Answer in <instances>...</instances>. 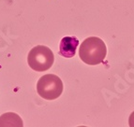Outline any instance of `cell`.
<instances>
[{
	"label": "cell",
	"mask_w": 134,
	"mask_h": 127,
	"mask_svg": "<svg viewBox=\"0 0 134 127\" xmlns=\"http://www.w3.org/2000/svg\"><path fill=\"white\" fill-rule=\"evenodd\" d=\"M129 124L130 127H134V111L130 114V119H129Z\"/></svg>",
	"instance_id": "obj_5"
},
{
	"label": "cell",
	"mask_w": 134,
	"mask_h": 127,
	"mask_svg": "<svg viewBox=\"0 0 134 127\" xmlns=\"http://www.w3.org/2000/svg\"><path fill=\"white\" fill-rule=\"evenodd\" d=\"M79 40L76 37H65L60 41L59 54L65 58H71L76 53Z\"/></svg>",
	"instance_id": "obj_4"
},
{
	"label": "cell",
	"mask_w": 134,
	"mask_h": 127,
	"mask_svg": "<svg viewBox=\"0 0 134 127\" xmlns=\"http://www.w3.org/2000/svg\"><path fill=\"white\" fill-rule=\"evenodd\" d=\"M54 62V56L50 48L38 45L29 51L27 63L33 70L38 72L46 71L52 67Z\"/></svg>",
	"instance_id": "obj_2"
},
{
	"label": "cell",
	"mask_w": 134,
	"mask_h": 127,
	"mask_svg": "<svg viewBox=\"0 0 134 127\" xmlns=\"http://www.w3.org/2000/svg\"><path fill=\"white\" fill-rule=\"evenodd\" d=\"M106 55L107 48L105 42L98 37L87 38L80 46L79 56L86 65H99L105 60Z\"/></svg>",
	"instance_id": "obj_1"
},
{
	"label": "cell",
	"mask_w": 134,
	"mask_h": 127,
	"mask_svg": "<svg viewBox=\"0 0 134 127\" xmlns=\"http://www.w3.org/2000/svg\"><path fill=\"white\" fill-rule=\"evenodd\" d=\"M63 82L61 78L54 74L43 75L37 83L38 95L46 100H54L62 94Z\"/></svg>",
	"instance_id": "obj_3"
}]
</instances>
